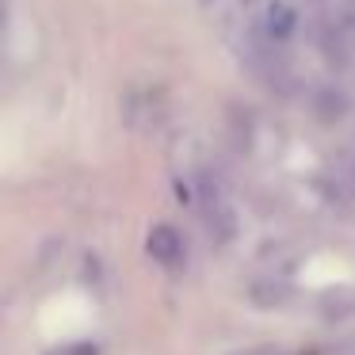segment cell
<instances>
[{
	"mask_svg": "<svg viewBox=\"0 0 355 355\" xmlns=\"http://www.w3.org/2000/svg\"><path fill=\"white\" fill-rule=\"evenodd\" d=\"M195 202H199L202 225H207L210 237H214L218 245L233 241V233H237V214H233V202H230V195L222 191V184L210 180V176H199V195H195Z\"/></svg>",
	"mask_w": 355,
	"mask_h": 355,
	"instance_id": "obj_1",
	"label": "cell"
},
{
	"mask_svg": "<svg viewBox=\"0 0 355 355\" xmlns=\"http://www.w3.org/2000/svg\"><path fill=\"white\" fill-rule=\"evenodd\" d=\"M298 35V8L286 0H271L260 16V39H268L271 46H283Z\"/></svg>",
	"mask_w": 355,
	"mask_h": 355,
	"instance_id": "obj_2",
	"label": "cell"
},
{
	"mask_svg": "<svg viewBox=\"0 0 355 355\" xmlns=\"http://www.w3.org/2000/svg\"><path fill=\"white\" fill-rule=\"evenodd\" d=\"M146 248L157 263H164V268H180V260H184V237H180L172 225H153L149 237H146Z\"/></svg>",
	"mask_w": 355,
	"mask_h": 355,
	"instance_id": "obj_3",
	"label": "cell"
},
{
	"mask_svg": "<svg viewBox=\"0 0 355 355\" xmlns=\"http://www.w3.org/2000/svg\"><path fill=\"white\" fill-rule=\"evenodd\" d=\"M248 294H252L260 306H279V302H286L291 286H286L283 279H256V283L248 286Z\"/></svg>",
	"mask_w": 355,
	"mask_h": 355,
	"instance_id": "obj_4",
	"label": "cell"
},
{
	"mask_svg": "<svg viewBox=\"0 0 355 355\" xmlns=\"http://www.w3.org/2000/svg\"><path fill=\"white\" fill-rule=\"evenodd\" d=\"M321 313L324 317H352L355 313V294L352 291H329L321 298Z\"/></svg>",
	"mask_w": 355,
	"mask_h": 355,
	"instance_id": "obj_5",
	"label": "cell"
},
{
	"mask_svg": "<svg viewBox=\"0 0 355 355\" xmlns=\"http://www.w3.org/2000/svg\"><path fill=\"white\" fill-rule=\"evenodd\" d=\"M313 107L321 111L324 119H340V115L347 111V96H344V92H321V96L313 100Z\"/></svg>",
	"mask_w": 355,
	"mask_h": 355,
	"instance_id": "obj_6",
	"label": "cell"
},
{
	"mask_svg": "<svg viewBox=\"0 0 355 355\" xmlns=\"http://www.w3.org/2000/svg\"><path fill=\"white\" fill-rule=\"evenodd\" d=\"M245 355H283V352H245Z\"/></svg>",
	"mask_w": 355,
	"mask_h": 355,
	"instance_id": "obj_7",
	"label": "cell"
}]
</instances>
